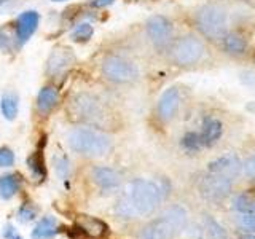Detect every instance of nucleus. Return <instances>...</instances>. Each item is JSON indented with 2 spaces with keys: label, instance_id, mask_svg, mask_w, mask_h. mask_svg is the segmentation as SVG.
Returning <instances> with one entry per match:
<instances>
[{
  "label": "nucleus",
  "instance_id": "f257e3e1",
  "mask_svg": "<svg viewBox=\"0 0 255 239\" xmlns=\"http://www.w3.org/2000/svg\"><path fill=\"white\" fill-rule=\"evenodd\" d=\"M169 182L161 180H145L134 179L128 183L125 196L115 206V212L120 219L129 220L135 215L145 217L153 214L163 199L169 195Z\"/></svg>",
  "mask_w": 255,
  "mask_h": 239
},
{
  "label": "nucleus",
  "instance_id": "f03ea898",
  "mask_svg": "<svg viewBox=\"0 0 255 239\" xmlns=\"http://www.w3.org/2000/svg\"><path fill=\"white\" fill-rule=\"evenodd\" d=\"M69 147L80 155L98 158L107 155L112 147V139L107 134L90 127H75L67 134Z\"/></svg>",
  "mask_w": 255,
  "mask_h": 239
},
{
  "label": "nucleus",
  "instance_id": "7ed1b4c3",
  "mask_svg": "<svg viewBox=\"0 0 255 239\" xmlns=\"http://www.w3.org/2000/svg\"><path fill=\"white\" fill-rule=\"evenodd\" d=\"M187 211L182 206H172L158 219L143 227V239H174L187 227Z\"/></svg>",
  "mask_w": 255,
  "mask_h": 239
},
{
  "label": "nucleus",
  "instance_id": "20e7f679",
  "mask_svg": "<svg viewBox=\"0 0 255 239\" xmlns=\"http://www.w3.org/2000/svg\"><path fill=\"white\" fill-rule=\"evenodd\" d=\"M196 27L204 37L211 40L223 38L228 29L227 11L215 3L201 6L196 13Z\"/></svg>",
  "mask_w": 255,
  "mask_h": 239
},
{
  "label": "nucleus",
  "instance_id": "39448f33",
  "mask_svg": "<svg viewBox=\"0 0 255 239\" xmlns=\"http://www.w3.org/2000/svg\"><path fill=\"white\" fill-rule=\"evenodd\" d=\"M206 48L203 42L195 35L180 37L177 42L172 45L171 56L175 64L179 66H193V64L201 61L204 56Z\"/></svg>",
  "mask_w": 255,
  "mask_h": 239
},
{
  "label": "nucleus",
  "instance_id": "423d86ee",
  "mask_svg": "<svg viewBox=\"0 0 255 239\" xmlns=\"http://www.w3.org/2000/svg\"><path fill=\"white\" fill-rule=\"evenodd\" d=\"M102 74L115 83H131L139 77V70L131 61L120 56H107L102 62Z\"/></svg>",
  "mask_w": 255,
  "mask_h": 239
},
{
  "label": "nucleus",
  "instance_id": "0eeeda50",
  "mask_svg": "<svg viewBox=\"0 0 255 239\" xmlns=\"http://www.w3.org/2000/svg\"><path fill=\"white\" fill-rule=\"evenodd\" d=\"M233 182L235 180L225 177V175L207 172L201 179V182H199V191H201V196L206 198L207 201H222V199H225L230 195Z\"/></svg>",
  "mask_w": 255,
  "mask_h": 239
},
{
  "label": "nucleus",
  "instance_id": "6e6552de",
  "mask_svg": "<svg viewBox=\"0 0 255 239\" xmlns=\"http://www.w3.org/2000/svg\"><path fill=\"white\" fill-rule=\"evenodd\" d=\"M147 34L158 48H164L172 38V24L164 16L155 14L147 21Z\"/></svg>",
  "mask_w": 255,
  "mask_h": 239
},
{
  "label": "nucleus",
  "instance_id": "1a4fd4ad",
  "mask_svg": "<svg viewBox=\"0 0 255 239\" xmlns=\"http://www.w3.org/2000/svg\"><path fill=\"white\" fill-rule=\"evenodd\" d=\"M241 171H243V163L239 161V158L236 155L220 156L207 164V172L225 175V177H228L231 180H235Z\"/></svg>",
  "mask_w": 255,
  "mask_h": 239
},
{
  "label": "nucleus",
  "instance_id": "9d476101",
  "mask_svg": "<svg viewBox=\"0 0 255 239\" xmlns=\"http://www.w3.org/2000/svg\"><path fill=\"white\" fill-rule=\"evenodd\" d=\"M74 62V53L69 48H56L46 61V72L50 77H58L66 72Z\"/></svg>",
  "mask_w": 255,
  "mask_h": 239
},
{
  "label": "nucleus",
  "instance_id": "9b49d317",
  "mask_svg": "<svg viewBox=\"0 0 255 239\" xmlns=\"http://www.w3.org/2000/svg\"><path fill=\"white\" fill-rule=\"evenodd\" d=\"M180 106V93L177 88H167L158 101V115L163 121H169L177 114Z\"/></svg>",
  "mask_w": 255,
  "mask_h": 239
},
{
  "label": "nucleus",
  "instance_id": "f8f14e48",
  "mask_svg": "<svg viewBox=\"0 0 255 239\" xmlns=\"http://www.w3.org/2000/svg\"><path fill=\"white\" fill-rule=\"evenodd\" d=\"M38 21L40 16L34 10L21 13V16L18 18V26H16V38H18L19 45H24L32 37V34L38 27Z\"/></svg>",
  "mask_w": 255,
  "mask_h": 239
},
{
  "label": "nucleus",
  "instance_id": "ddd939ff",
  "mask_svg": "<svg viewBox=\"0 0 255 239\" xmlns=\"http://www.w3.org/2000/svg\"><path fill=\"white\" fill-rule=\"evenodd\" d=\"M77 107V114L82 120L86 121H98V118L102 117V110L99 106V101L93 98L90 94H80L78 98L74 101Z\"/></svg>",
  "mask_w": 255,
  "mask_h": 239
},
{
  "label": "nucleus",
  "instance_id": "4468645a",
  "mask_svg": "<svg viewBox=\"0 0 255 239\" xmlns=\"http://www.w3.org/2000/svg\"><path fill=\"white\" fill-rule=\"evenodd\" d=\"M91 177L96 185L101 187L102 190H115L122 183L120 174L115 169H112V167L96 166L91 171Z\"/></svg>",
  "mask_w": 255,
  "mask_h": 239
},
{
  "label": "nucleus",
  "instance_id": "2eb2a0df",
  "mask_svg": "<svg viewBox=\"0 0 255 239\" xmlns=\"http://www.w3.org/2000/svg\"><path fill=\"white\" fill-rule=\"evenodd\" d=\"M77 227L93 239H101L109 233V227L106 223L96 217H91V215H80L77 219Z\"/></svg>",
  "mask_w": 255,
  "mask_h": 239
},
{
  "label": "nucleus",
  "instance_id": "dca6fc26",
  "mask_svg": "<svg viewBox=\"0 0 255 239\" xmlns=\"http://www.w3.org/2000/svg\"><path fill=\"white\" fill-rule=\"evenodd\" d=\"M59 101V93L51 86H45L40 90L38 98H37V109L42 115L50 114V112L58 106Z\"/></svg>",
  "mask_w": 255,
  "mask_h": 239
},
{
  "label": "nucleus",
  "instance_id": "f3484780",
  "mask_svg": "<svg viewBox=\"0 0 255 239\" xmlns=\"http://www.w3.org/2000/svg\"><path fill=\"white\" fill-rule=\"evenodd\" d=\"M223 134V124L222 121L215 118H207L203 124V132H201V142L203 145L211 147L215 142H219V139Z\"/></svg>",
  "mask_w": 255,
  "mask_h": 239
},
{
  "label": "nucleus",
  "instance_id": "a211bd4d",
  "mask_svg": "<svg viewBox=\"0 0 255 239\" xmlns=\"http://www.w3.org/2000/svg\"><path fill=\"white\" fill-rule=\"evenodd\" d=\"M222 42H223V50L228 54L241 56L247 50V40L239 34H225Z\"/></svg>",
  "mask_w": 255,
  "mask_h": 239
},
{
  "label": "nucleus",
  "instance_id": "6ab92c4d",
  "mask_svg": "<svg viewBox=\"0 0 255 239\" xmlns=\"http://www.w3.org/2000/svg\"><path fill=\"white\" fill-rule=\"evenodd\" d=\"M0 110L5 117V120L8 121H13L18 115V110H19V101H18V96L14 93H5L2 96V101H0Z\"/></svg>",
  "mask_w": 255,
  "mask_h": 239
},
{
  "label": "nucleus",
  "instance_id": "aec40b11",
  "mask_svg": "<svg viewBox=\"0 0 255 239\" xmlns=\"http://www.w3.org/2000/svg\"><path fill=\"white\" fill-rule=\"evenodd\" d=\"M19 177L16 174H6L0 177V196L3 199H11L19 191Z\"/></svg>",
  "mask_w": 255,
  "mask_h": 239
},
{
  "label": "nucleus",
  "instance_id": "412c9836",
  "mask_svg": "<svg viewBox=\"0 0 255 239\" xmlns=\"http://www.w3.org/2000/svg\"><path fill=\"white\" fill-rule=\"evenodd\" d=\"M56 219L54 217H45L42 219L37 227L32 231V238L34 239H50L56 235Z\"/></svg>",
  "mask_w": 255,
  "mask_h": 239
},
{
  "label": "nucleus",
  "instance_id": "4be33fe9",
  "mask_svg": "<svg viewBox=\"0 0 255 239\" xmlns=\"http://www.w3.org/2000/svg\"><path fill=\"white\" fill-rule=\"evenodd\" d=\"M203 223H204V231L209 239H228L225 228L214 217H211V215H204Z\"/></svg>",
  "mask_w": 255,
  "mask_h": 239
},
{
  "label": "nucleus",
  "instance_id": "5701e85b",
  "mask_svg": "<svg viewBox=\"0 0 255 239\" xmlns=\"http://www.w3.org/2000/svg\"><path fill=\"white\" fill-rule=\"evenodd\" d=\"M29 169L32 171V175L37 177L38 180H43L45 175H46V167H45V163H43V156L40 151H35L34 155L29 158Z\"/></svg>",
  "mask_w": 255,
  "mask_h": 239
},
{
  "label": "nucleus",
  "instance_id": "b1692460",
  "mask_svg": "<svg viewBox=\"0 0 255 239\" xmlns=\"http://www.w3.org/2000/svg\"><path fill=\"white\" fill-rule=\"evenodd\" d=\"M94 34V30H93V26L91 24H88V22H82V24H78V26H75V29L72 30V34L70 37L75 40V42H88Z\"/></svg>",
  "mask_w": 255,
  "mask_h": 239
},
{
  "label": "nucleus",
  "instance_id": "393cba45",
  "mask_svg": "<svg viewBox=\"0 0 255 239\" xmlns=\"http://www.w3.org/2000/svg\"><path fill=\"white\" fill-rule=\"evenodd\" d=\"M180 143H182V147L185 148L187 151H198L199 148L203 147L201 135L196 134V132H187L182 137Z\"/></svg>",
  "mask_w": 255,
  "mask_h": 239
},
{
  "label": "nucleus",
  "instance_id": "a878e982",
  "mask_svg": "<svg viewBox=\"0 0 255 239\" xmlns=\"http://www.w3.org/2000/svg\"><path fill=\"white\" fill-rule=\"evenodd\" d=\"M236 222L247 233H255V212H239Z\"/></svg>",
  "mask_w": 255,
  "mask_h": 239
},
{
  "label": "nucleus",
  "instance_id": "bb28decb",
  "mask_svg": "<svg viewBox=\"0 0 255 239\" xmlns=\"http://www.w3.org/2000/svg\"><path fill=\"white\" fill-rule=\"evenodd\" d=\"M235 209L239 212H255V201H252V199L247 196V195H239L235 198Z\"/></svg>",
  "mask_w": 255,
  "mask_h": 239
},
{
  "label": "nucleus",
  "instance_id": "cd10ccee",
  "mask_svg": "<svg viewBox=\"0 0 255 239\" xmlns=\"http://www.w3.org/2000/svg\"><path fill=\"white\" fill-rule=\"evenodd\" d=\"M69 159L66 156H59V158H54V167H56V172H58L59 177L62 179H67V175H69V171H70V167H69Z\"/></svg>",
  "mask_w": 255,
  "mask_h": 239
},
{
  "label": "nucleus",
  "instance_id": "c85d7f7f",
  "mask_svg": "<svg viewBox=\"0 0 255 239\" xmlns=\"http://www.w3.org/2000/svg\"><path fill=\"white\" fill-rule=\"evenodd\" d=\"M13 163H14V153H13V151L8 147L0 148V167L13 166Z\"/></svg>",
  "mask_w": 255,
  "mask_h": 239
},
{
  "label": "nucleus",
  "instance_id": "c756f323",
  "mask_svg": "<svg viewBox=\"0 0 255 239\" xmlns=\"http://www.w3.org/2000/svg\"><path fill=\"white\" fill-rule=\"evenodd\" d=\"M35 209H32V207L29 206V204H24L21 209H19V212H18V219H19V222H22V223H27V222H30V220H34L35 219Z\"/></svg>",
  "mask_w": 255,
  "mask_h": 239
},
{
  "label": "nucleus",
  "instance_id": "7c9ffc66",
  "mask_svg": "<svg viewBox=\"0 0 255 239\" xmlns=\"http://www.w3.org/2000/svg\"><path fill=\"white\" fill-rule=\"evenodd\" d=\"M243 172L247 175V177L255 179V155L249 156L243 164Z\"/></svg>",
  "mask_w": 255,
  "mask_h": 239
},
{
  "label": "nucleus",
  "instance_id": "2f4dec72",
  "mask_svg": "<svg viewBox=\"0 0 255 239\" xmlns=\"http://www.w3.org/2000/svg\"><path fill=\"white\" fill-rule=\"evenodd\" d=\"M3 236L6 238V239H22L18 233H16V230L11 227V225H8L6 228H5V231H3Z\"/></svg>",
  "mask_w": 255,
  "mask_h": 239
},
{
  "label": "nucleus",
  "instance_id": "473e14b6",
  "mask_svg": "<svg viewBox=\"0 0 255 239\" xmlns=\"http://www.w3.org/2000/svg\"><path fill=\"white\" fill-rule=\"evenodd\" d=\"M8 48H10V38L0 32V51H6Z\"/></svg>",
  "mask_w": 255,
  "mask_h": 239
},
{
  "label": "nucleus",
  "instance_id": "72a5a7b5",
  "mask_svg": "<svg viewBox=\"0 0 255 239\" xmlns=\"http://www.w3.org/2000/svg\"><path fill=\"white\" fill-rule=\"evenodd\" d=\"M115 0H90V5L94 8H102V6H107L110 3H114Z\"/></svg>",
  "mask_w": 255,
  "mask_h": 239
},
{
  "label": "nucleus",
  "instance_id": "f704fd0d",
  "mask_svg": "<svg viewBox=\"0 0 255 239\" xmlns=\"http://www.w3.org/2000/svg\"><path fill=\"white\" fill-rule=\"evenodd\" d=\"M239 239H255V233H244V235H239Z\"/></svg>",
  "mask_w": 255,
  "mask_h": 239
},
{
  "label": "nucleus",
  "instance_id": "c9c22d12",
  "mask_svg": "<svg viewBox=\"0 0 255 239\" xmlns=\"http://www.w3.org/2000/svg\"><path fill=\"white\" fill-rule=\"evenodd\" d=\"M5 2H8V0H0V5H3Z\"/></svg>",
  "mask_w": 255,
  "mask_h": 239
},
{
  "label": "nucleus",
  "instance_id": "e433bc0d",
  "mask_svg": "<svg viewBox=\"0 0 255 239\" xmlns=\"http://www.w3.org/2000/svg\"><path fill=\"white\" fill-rule=\"evenodd\" d=\"M53 2H62V0H53Z\"/></svg>",
  "mask_w": 255,
  "mask_h": 239
},
{
  "label": "nucleus",
  "instance_id": "4c0bfd02",
  "mask_svg": "<svg viewBox=\"0 0 255 239\" xmlns=\"http://www.w3.org/2000/svg\"><path fill=\"white\" fill-rule=\"evenodd\" d=\"M254 59H255V58H254Z\"/></svg>",
  "mask_w": 255,
  "mask_h": 239
}]
</instances>
